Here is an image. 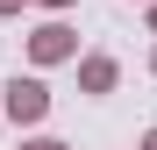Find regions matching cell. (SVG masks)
Segmentation results:
<instances>
[{
	"label": "cell",
	"instance_id": "obj_7",
	"mask_svg": "<svg viewBox=\"0 0 157 150\" xmlns=\"http://www.w3.org/2000/svg\"><path fill=\"white\" fill-rule=\"evenodd\" d=\"M143 7H150V29H157V0H143Z\"/></svg>",
	"mask_w": 157,
	"mask_h": 150
},
{
	"label": "cell",
	"instance_id": "obj_9",
	"mask_svg": "<svg viewBox=\"0 0 157 150\" xmlns=\"http://www.w3.org/2000/svg\"><path fill=\"white\" fill-rule=\"evenodd\" d=\"M150 71H157V50H150Z\"/></svg>",
	"mask_w": 157,
	"mask_h": 150
},
{
	"label": "cell",
	"instance_id": "obj_3",
	"mask_svg": "<svg viewBox=\"0 0 157 150\" xmlns=\"http://www.w3.org/2000/svg\"><path fill=\"white\" fill-rule=\"evenodd\" d=\"M114 79H121L114 57H100V50H93V57H78V93H114Z\"/></svg>",
	"mask_w": 157,
	"mask_h": 150
},
{
	"label": "cell",
	"instance_id": "obj_5",
	"mask_svg": "<svg viewBox=\"0 0 157 150\" xmlns=\"http://www.w3.org/2000/svg\"><path fill=\"white\" fill-rule=\"evenodd\" d=\"M21 7H29V0H0V21H7V14H21Z\"/></svg>",
	"mask_w": 157,
	"mask_h": 150
},
{
	"label": "cell",
	"instance_id": "obj_6",
	"mask_svg": "<svg viewBox=\"0 0 157 150\" xmlns=\"http://www.w3.org/2000/svg\"><path fill=\"white\" fill-rule=\"evenodd\" d=\"M36 7H50V14H64V7H71V0H36Z\"/></svg>",
	"mask_w": 157,
	"mask_h": 150
},
{
	"label": "cell",
	"instance_id": "obj_2",
	"mask_svg": "<svg viewBox=\"0 0 157 150\" xmlns=\"http://www.w3.org/2000/svg\"><path fill=\"white\" fill-rule=\"evenodd\" d=\"M29 57L36 64H64V57H78V36L64 29V21H43V29L29 36Z\"/></svg>",
	"mask_w": 157,
	"mask_h": 150
},
{
	"label": "cell",
	"instance_id": "obj_8",
	"mask_svg": "<svg viewBox=\"0 0 157 150\" xmlns=\"http://www.w3.org/2000/svg\"><path fill=\"white\" fill-rule=\"evenodd\" d=\"M143 150H157V129H150V136H143Z\"/></svg>",
	"mask_w": 157,
	"mask_h": 150
},
{
	"label": "cell",
	"instance_id": "obj_4",
	"mask_svg": "<svg viewBox=\"0 0 157 150\" xmlns=\"http://www.w3.org/2000/svg\"><path fill=\"white\" fill-rule=\"evenodd\" d=\"M21 150H71V143H57V136H36V143H21Z\"/></svg>",
	"mask_w": 157,
	"mask_h": 150
},
{
	"label": "cell",
	"instance_id": "obj_1",
	"mask_svg": "<svg viewBox=\"0 0 157 150\" xmlns=\"http://www.w3.org/2000/svg\"><path fill=\"white\" fill-rule=\"evenodd\" d=\"M0 107H7L21 129H36V121L50 114V86H43V79H21V71H14V79L0 86Z\"/></svg>",
	"mask_w": 157,
	"mask_h": 150
}]
</instances>
